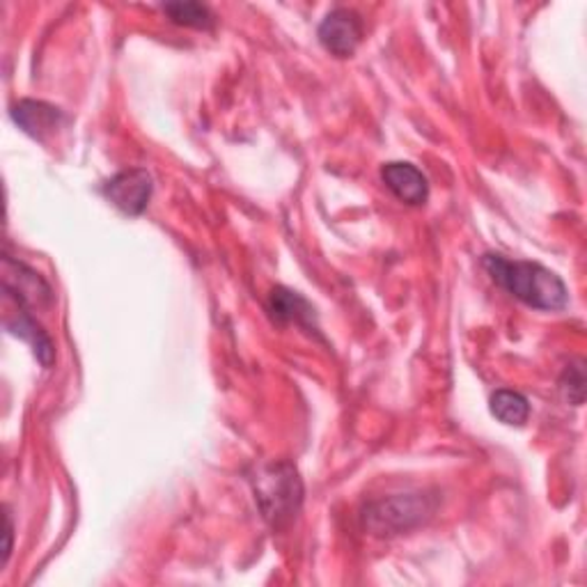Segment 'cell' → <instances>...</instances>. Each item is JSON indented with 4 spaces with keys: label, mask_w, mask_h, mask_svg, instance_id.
<instances>
[{
    "label": "cell",
    "mask_w": 587,
    "mask_h": 587,
    "mask_svg": "<svg viewBox=\"0 0 587 587\" xmlns=\"http://www.w3.org/2000/svg\"><path fill=\"white\" fill-rule=\"evenodd\" d=\"M381 179L388 186V190L404 205L420 207L429 198L427 177L413 164H404V162L385 164L381 168Z\"/></svg>",
    "instance_id": "obj_8"
},
{
    "label": "cell",
    "mask_w": 587,
    "mask_h": 587,
    "mask_svg": "<svg viewBox=\"0 0 587 587\" xmlns=\"http://www.w3.org/2000/svg\"><path fill=\"white\" fill-rule=\"evenodd\" d=\"M437 510V500L427 493H402L370 502L363 510V526L372 535L390 537L424 524Z\"/></svg>",
    "instance_id": "obj_3"
},
{
    "label": "cell",
    "mask_w": 587,
    "mask_h": 587,
    "mask_svg": "<svg viewBox=\"0 0 587 587\" xmlns=\"http://www.w3.org/2000/svg\"><path fill=\"white\" fill-rule=\"evenodd\" d=\"M491 413L502 424L524 427L530 418V404L521 393H515V390H498L491 398Z\"/></svg>",
    "instance_id": "obj_11"
},
{
    "label": "cell",
    "mask_w": 587,
    "mask_h": 587,
    "mask_svg": "<svg viewBox=\"0 0 587 587\" xmlns=\"http://www.w3.org/2000/svg\"><path fill=\"white\" fill-rule=\"evenodd\" d=\"M164 14L177 26L198 28V30H212L216 21L212 10L203 3H168L164 6Z\"/></svg>",
    "instance_id": "obj_12"
},
{
    "label": "cell",
    "mask_w": 587,
    "mask_h": 587,
    "mask_svg": "<svg viewBox=\"0 0 587 587\" xmlns=\"http://www.w3.org/2000/svg\"><path fill=\"white\" fill-rule=\"evenodd\" d=\"M560 388L569 404L580 407L585 398V372H583V361H576L565 370V376L560 379Z\"/></svg>",
    "instance_id": "obj_13"
},
{
    "label": "cell",
    "mask_w": 587,
    "mask_h": 587,
    "mask_svg": "<svg viewBox=\"0 0 587 587\" xmlns=\"http://www.w3.org/2000/svg\"><path fill=\"white\" fill-rule=\"evenodd\" d=\"M317 37L331 56L351 58L363 42V21L354 10L337 8L324 17Z\"/></svg>",
    "instance_id": "obj_6"
},
{
    "label": "cell",
    "mask_w": 587,
    "mask_h": 587,
    "mask_svg": "<svg viewBox=\"0 0 587 587\" xmlns=\"http://www.w3.org/2000/svg\"><path fill=\"white\" fill-rule=\"evenodd\" d=\"M6 521H8V530H6V558H3V565L10 560V554H12V519H10V515L6 517Z\"/></svg>",
    "instance_id": "obj_14"
},
{
    "label": "cell",
    "mask_w": 587,
    "mask_h": 587,
    "mask_svg": "<svg viewBox=\"0 0 587 587\" xmlns=\"http://www.w3.org/2000/svg\"><path fill=\"white\" fill-rule=\"evenodd\" d=\"M253 491L264 521L273 530L287 528L303 505V480L294 463H266L253 478Z\"/></svg>",
    "instance_id": "obj_2"
},
{
    "label": "cell",
    "mask_w": 587,
    "mask_h": 587,
    "mask_svg": "<svg viewBox=\"0 0 587 587\" xmlns=\"http://www.w3.org/2000/svg\"><path fill=\"white\" fill-rule=\"evenodd\" d=\"M12 120L19 125L23 134L35 140H45L47 136L56 134L65 123V112L47 101L21 99L12 106Z\"/></svg>",
    "instance_id": "obj_7"
},
{
    "label": "cell",
    "mask_w": 587,
    "mask_h": 587,
    "mask_svg": "<svg viewBox=\"0 0 587 587\" xmlns=\"http://www.w3.org/2000/svg\"><path fill=\"white\" fill-rule=\"evenodd\" d=\"M268 310L278 322H294L299 326H310V322L315 320V307H312L301 294L290 292L285 287H276L271 292Z\"/></svg>",
    "instance_id": "obj_10"
},
{
    "label": "cell",
    "mask_w": 587,
    "mask_h": 587,
    "mask_svg": "<svg viewBox=\"0 0 587 587\" xmlns=\"http://www.w3.org/2000/svg\"><path fill=\"white\" fill-rule=\"evenodd\" d=\"M3 290L19 303L21 310H39L53 303V292L49 283L37 271L23 262L6 255L3 257Z\"/></svg>",
    "instance_id": "obj_4"
},
{
    "label": "cell",
    "mask_w": 587,
    "mask_h": 587,
    "mask_svg": "<svg viewBox=\"0 0 587 587\" xmlns=\"http://www.w3.org/2000/svg\"><path fill=\"white\" fill-rule=\"evenodd\" d=\"M151 175L145 168H131L117 173L104 184L106 198L127 216H140L151 200Z\"/></svg>",
    "instance_id": "obj_5"
},
{
    "label": "cell",
    "mask_w": 587,
    "mask_h": 587,
    "mask_svg": "<svg viewBox=\"0 0 587 587\" xmlns=\"http://www.w3.org/2000/svg\"><path fill=\"white\" fill-rule=\"evenodd\" d=\"M8 331L26 342H30L32 351L37 361L42 363L45 368H51L53 361H56V349H53V342L51 337L47 335V331H42V326H39L28 310H21L19 307V315L14 320H8Z\"/></svg>",
    "instance_id": "obj_9"
},
{
    "label": "cell",
    "mask_w": 587,
    "mask_h": 587,
    "mask_svg": "<svg viewBox=\"0 0 587 587\" xmlns=\"http://www.w3.org/2000/svg\"><path fill=\"white\" fill-rule=\"evenodd\" d=\"M482 264L491 281L535 310H562L569 303L567 285L558 273L526 260H507L489 253Z\"/></svg>",
    "instance_id": "obj_1"
}]
</instances>
